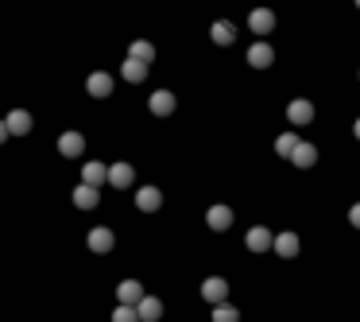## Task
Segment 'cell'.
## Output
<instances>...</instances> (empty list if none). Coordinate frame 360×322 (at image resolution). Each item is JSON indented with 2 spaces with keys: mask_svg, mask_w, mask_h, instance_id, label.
Returning <instances> with one entry per match:
<instances>
[{
  "mask_svg": "<svg viewBox=\"0 0 360 322\" xmlns=\"http://www.w3.org/2000/svg\"><path fill=\"white\" fill-rule=\"evenodd\" d=\"M113 322H140V311H136V307H124V303H120L117 311H113Z\"/></svg>",
  "mask_w": 360,
  "mask_h": 322,
  "instance_id": "d4e9b609",
  "label": "cell"
},
{
  "mask_svg": "<svg viewBox=\"0 0 360 322\" xmlns=\"http://www.w3.org/2000/svg\"><path fill=\"white\" fill-rule=\"evenodd\" d=\"M59 152L66 159H78L82 152H86V136H82V132H74V128H70V132H62V136H59Z\"/></svg>",
  "mask_w": 360,
  "mask_h": 322,
  "instance_id": "3957f363",
  "label": "cell"
},
{
  "mask_svg": "<svg viewBox=\"0 0 360 322\" xmlns=\"http://www.w3.org/2000/svg\"><path fill=\"white\" fill-rule=\"evenodd\" d=\"M248 28H252L260 39H263V35H272V28H275V12H272V8H256L252 16H248Z\"/></svg>",
  "mask_w": 360,
  "mask_h": 322,
  "instance_id": "8992f818",
  "label": "cell"
},
{
  "mask_svg": "<svg viewBox=\"0 0 360 322\" xmlns=\"http://www.w3.org/2000/svg\"><path fill=\"white\" fill-rule=\"evenodd\" d=\"M352 136H357V140H360V117H357V125H352Z\"/></svg>",
  "mask_w": 360,
  "mask_h": 322,
  "instance_id": "83f0119b",
  "label": "cell"
},
{
  "mask_svg": "<svg viewBox=\"0 0 360 322\" xmlns=\"http://www.w3.org/2000/svg\"><path fill=\"white\" fill-rule=\"evenodd\" d=\"M209 39H214L217 47H233V43H236V28L229 20H217L214 31H209Z\"/></svg>",
  "mask_w": 360,
  "mask_h": 322,
  "instance_id": "d6986e66",
  "label": "cell"
},
{
  "mask_svg": "<svg viewBox=\"0 0 360 322\" xmlns=\"http://www.w3.org/2000/svg\"><path fill=\"white\" fill-rule=\"evenodd\" d=\"M97 202H101L97 186H89V183H78V186H74V206H78V210H93Z\"/></svg>",
  "mask_w": 360,
  "mask_h": 322,
  "instance_id": "2e32d148",
  "label": "cell"
},
{
  "mask_svg": "<svg viewBox=\"0 0 360 322\" xmlns=\"http://www.w3.org/2000/svg\"><path fill=\"white\" fill-rule=\"evenodd\" d=\"M117 299L124 303V307H136V303L144 299V283L140 280H120L117 283Z\"/></svg>",
  "mask_w": 360,
  "mask_h": 322,
  "instance_id": "ba28073f",
  "label": "cell"
},
{
  "mask_svg": "<svg viewBox=\"0 0 360 322\" xmlns=\"http://www.w3.org/2000/svg\"><path fill=\"white\" fill-rule=\"evenodd\" d=\"M357 8H360V0H357Z\"/></svg>",
  "mask_w": 360,
  "mask_h": 322,
  "instance_id": "f1b7e54d",
  "label": "cell"
},
{
  "mask_svg": "<svg viewBox=\"0 0 360 322\" xmlns=\"http://www.w3.org/2000/svg\"><path fill=\"white\" fill-rule=\"evenodd\" d=\"M294 147H299V136H294V132H283V136L275 140V152H279V156H291Z\"/></svg>",
  "mask_w": 360,
  "mask_h": 322,
  "instance_id": "cb8c5ba5",
  "label": "cell"
},
{
  "mask_svg": "<svg viewBox=\"0 0 360 322\" xmlns=\"http://www.w3.org/2000/svg\"><path fill=\"white\" fill-rule=\"evenodd\" d=\"M205 225H209L214 233H225V229L233 225V210H229V206H209V214H205Z\"/></svg>",
  "mask_w": 360,
  "mask_h": 322,
  "instance_id": "9c48e42d",
  "label": "cell"
},
{
  "mask_svg": "<svg viewBox=\"0 0 360 322\" xmlns=\"http://www.w3.org/2000/svg\"><path fill=\"white\" fill-rule=\"evenodd\" d=\"M214 322H240V311L229 307V303H217V307H214Z\"/></svg>",
  "mask_w": 360,
  "mask_h": 322,
  "instance_id": "603a6c76",
  "label": "cell"
},
{
  "mask_svg": "<svg viewBox=\"0 0 360 322\" xmlns=\"http://www.w3.org/2000/svg\"><path fill=\"white\" fill-rule=\"evenodd\" d=\"M128 59H140V62H147V66H151V59H155V47H151L147 39H136L132 47H128Z\"/></svg>",
  "mask_w": 360,
  "mask_h": 322,
  "instance_id": "7402d4cb",
  "label": "cell"
},
{
  "mask_svg": "<svg viewBox=\"0 0 360 322\" xmlns=\"http://www.w3.org/2000/svg\"><path fill=\"white\" fill-rule=\"evenodd\" d=\"M132 179H136V167H132V163H113V167H108V183L117 186V190L132 186Z\"/></svg>",
  "mask_w": 360,
  "mask_h": 322,
  "instance_id": "4fadbf2b",
  "label": "cell"
},
{
  "mask_svg": "<svg viewBox=\"0 0 360 322\" xmlns=\"http://www.w3.org/2000/svg\"><path fill=\"white\" fill-rule=\"evenodd\" d=\"M136 206H140V210H147V214H151V210H159V206H163L159 186H140V190H136Z\"/></svg>",
  "mask_w": 360,
  "mask_h": 322,
  "instance_id": "ac0fdd59",
  "label": "cell"
},
{
  "mask_svg": "<svg viewBox=\"0 0 360 322\" xmlns=\"http://www.w3.org/2000/svg\"><path fill=\"white\" fill-rule=\"evenodd\" d=\"M120 74H124V82H144L147 78V62H140V59H124V66H120Z\"/></svg>",
  "mask_w": 360,
  "mask_h": 322,
  "instance_id": "44dd1931",
  "label": "cell"
},
{
  "mask_svg": "<svg viewBox=\"0 0 360 322\" xmlns=\"http://www.w3.org/2000/svg\"><path fill=\"white\" fill-rule=\"evenodd\" d=\"M299 249H302L299 233H279V237H275V253L287 256V260H291V256H299Z\"/></svg>",
  "mask_w": 360,
  "mask_h": 322,
  "instance_id": "ffe728a7",
  "label": "cell"
},
{
  "mask_svg": "<svg viewBox=\"0 0 360 322\" xmlns=\"http://www.w3.org/2000/svg\"><path fill=\"white\" fill-rule=\"evenodd\" d=\"M12 132H8V125H4V120H0V144H4V140H8Z\"/></svg>",
  "mask_w": 360,
  "mask_h": 322,
  "instance_id": "4316f807",
  "label": "cell"
},
{
  "mask_svg": "<svg viewBox=\"0 0 360 322\" xmlns=\"http://www.w3.org/2000/svg\"><path fill=\"white\" fill-rule=\"evenodd\" d=\"M291 163L299 167V171H310V167L318 163V147H314V144H299L291 152Z\"/></svg>",
  "mask_w": 360,
  "mask_h": 322,
  "instance_id": "9a60e30c",
  "label": "cell"
},
{
  "mask_svg": "<svg viewBox=\"0 0 360 322\" xmlns=\"http://www.w3.org/2000/svg\"><path fill=\"white\" fill-rule=\"evenodd\" d=\"M267 249H275V237L267 225H252L248 229V253H267Z\"/></svg>",
  "mask_w": 360,
  "mask_h": 322,
  "instance_id": "7a4b0ae2",
  "label": "cell"
},
{
  "mask_svg": "<svg viewBox=\"0 0 360 322\" xmlns=\"http://www.w3.org/2000/svg\"><path fill=\"white\" fill-rule=\"evenodd\" d=\"M275 62V51H272V43H252L248 47V66H256V70H267Z\"/></svg>",
  "mask_w": 360,
  "mask_h": 322,
  "instance_id": "5b68a950",
  "label": "cell"
},
{
  "mask_svg": "<svg viewBox=\"0 0 360 322\" xmlns=\"http://www.w3.org/2000/svg\"><path fill=\"white\" fill-rule=\"evenodd\" d=\"M82 183H89V186L108 183V167H105V163H97V159H89V163L82 167Z\"/></svg>",
  "mask_w": 360,
  "mask_h": 322,
  "instance_id": "e0dca14e",
  "label": "cell"
},
{
  "mask_svg": "<svg viewBox=\"0 0 360 322\" xmlns=\"http://www.w3.org/2000/svg\"><path fill=\"white\" fill-rule=\"evenodd\" d=\"M147 105H151V113H155V117H171V113H175V105H178V101H175V93H171V89H155Z\"/></svg>",
  "mask_w": 360,
  "mask_h": 322,
  "instance_id": "52a82bcc",
  "label": "cell"
},
{
  "mask_svg": "<svg viewBox=\"0 0 360 322\" xmlns=\"http://www.w3.org/2000/svg\"><path fill=\"white\" fill-rule=\"evenodd\" d=\"M136 311H140V322H159L163 319V303H159L155 295H144V299L136 303Z\"/></svg>",
  "mask_w": 360,
  "mask_h": 322,
  "instance_id": "5bb4252c",
  "label": "cell"
},
{
  "mask_svg": "<svg viewBox=\"0 0 360 322\" xmlns=\"http://www.w3.org/2000/svg\"><path fill=\"white\" fill-rule=\"evenodd\" d=\"M287 120H291V125H310L314 120V105L306 98H299V101H291V105H287Z\"/></svg>",
  "mask_w": 360,
  "mask_h": 322,
  "instance_id": "30bf717a",
  "label": "cell"
},
{
  "mask_svg": "<svg viewBox=\"0 0 360 322\" xmlns=\"http://www.w3.org/2000/svg\"><path fill=\"white\" fill-rule=\"evenodd\" d=\"M4 125H8L12 136H28V132H31V113H28V109H12L8 117H4Z\"/></svg>",
  "mask_w": 360,
  "mask_h": 322,
  "instance_id": "7c38bea8",
  "label": "cell"
},
{
  "mask_svg": "<svg viewBox=\"0 0 360 322\" xmlns=\"http://www.w3.org/2000/svg\"><path fill=\"white\" fill-rule=\"evenodd\" d=\"M89 249H93V253H113V249H117V233H113L108 225L89 229Z\"/></svg>",
  "mask_w": 360,
  "mask_h": 322,
  "instance_id": "6da1fadb",
  "label": "cell"
},
{
  "mask_svg": "<svg viewBox=\"0 0 360 322\" xmlns=\"http://www.w3.org/2000/svg\"><path fill=\"white\" fill-rule=\"evenodd\" d=\"M86 89H89V98H108V93H113V74H108V70H93Z\"/></svg>",
  "mask_w": 360,
  "mask_h": 322,
  "instance_id": "277c9868",
  "label": "cell"
},
{
  "mask_svg": "<svg viewBox=\"0 0 360 322\" xmlns=\"http://www.w3.org/2000/svg\"><path fill=\"white\" fill-rule=\"evenodd\" d=\"M349 222H352V225H357V229H360V202H357V206H352V210H349Z\"/></svg>",
  "mask_w": 360,
  "mask_h": 322,
  "instance_id": "484cf974",
  "label": "cell"
},
{
  "mask_svg": "<svg viewBox=\"0 0 360 322\" xmlns=\"http://www.w3.org/2000/svg\"><path fill=\"white\" fill-rule=\"evenodd\" d=\"M225 295H229V283H225L221 276H209V280L202 283V299L205 303H214L217 307V303H225Z\"/></svg>",
  "mask_w": 360,
  "mask_h": 322,
  "instance_id": "8fae6325",
  "label": "cell"
}]
</instances>
